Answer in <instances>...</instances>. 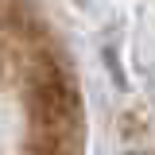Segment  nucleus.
Wrapping results in <instances>:
<instances>
[{
  "mask_svg": "<svg viewBox=\"0 0 155 155\" xmlns=\"http://www.w3.org/2000/svg\"><path fill=\"white\" fill-rule=\"evenodd\" d=\"M0 155H81L74 66L23 0H0Z\"/></svg>",
  "mask_w": 155,
  "mask_h": 155,
  "instance_id": "obj_1",
  "label": "nucleus"
}]
</instances>
